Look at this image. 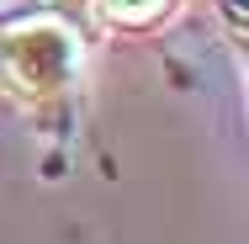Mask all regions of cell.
Wrapping results in <instances>:
<instances>
[{"mask_svg": "<svg viewBox=\"0 0 249 244\" xmlns=\"http://www.w3.org/2000/svg\"><path fill=\"white\" fill-rule=\"evenodd\" d=\"M80 75V43L64 27H16L0 38V85L16 91L27 101H48L58 96L69 80Z\"/></svg>", "mask_w": 249, "mask_h": 244, "instance_id": "1", "label": "cell"}, {"mask_svg": "<svg viewBox=\"0 0 249 244\" xmlns=\"http://www.w3.org/2000/svg\"><path fill=\"white\" fill-rule=\"evenodd\" d=\"M170 5H175V0H101V16L117 21V27H149Z\"/></svg>", "mask_w": 249, "mask_h": 244, "instance_id": "2", "label": "cell"}]
</instances>
